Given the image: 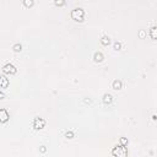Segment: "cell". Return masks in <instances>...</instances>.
<instances>
[{
    "instance_id": "8fae6325",
    "label": "cell",
    "mask_w": 157,
    "mask_h": 157,
    "mask_svg": "<svg viewBox=\"0 0 157 157\" xmlns=\"http://www.w3.org/2000/svg\"><path fill=\"white\" fill-rule=\"evenodd\" d=\"M65 137H67V139H72V137H74V133H72V131H67V133L65 134Z\"/></svg>"
},
{
    "instance_id": "2e32d148",
    "label": "cell",
    "mask_w": 157,
    "mask_h": 157,
    "mask_svg": "<svg viewBox=\"0 0 157 157\" xmlns=\"http://www.w3.org/2000/svg\"><path fill=\"white\" fill-rule=\"evenodd\" d=\"M25 5L26 6H32L33 5V1H25Z\"/></svg>"
},
{
    "instance_id": "4fadbf2b",
    "label": "cell",
    "mask_w": 157,
    "mask_h": 157,
    "mask_svg": "<svg viewBox=\"0 0 157 157\" xmlns=\"http://www.w3.org/2000/svg\"><path fill=\"white\" fill-rule=\"evenodd\" d=\"M120 144H122L123 146H126V145H128V140L124 139V137H122V139H120Z\"/></svg>"
},
{
    "instance_id": "30bf717a",
    "label": "cell",
    "mask_w": 157,
    "mask_h": 157,
    "mask_svg": "<svg viewBox=\"0 0 157 157\" xmlns=\"http://www.w3.org/2000/svg\"><path fill=\"white\" fill-rule=\"evenodd\" d=\"M109 42H111V39H109V37H102V39H101V43L103 44V45H108L109 44Z\"/></svg>"
},
{
    "instance_id": "52a82bcc",
    "label": "cell",
    "mask_w": 157,
    "mask_h": 157,
    "mask_svg": "<svg viewBox=\"0 0 157 157\" xmlns=\"http://www.w3.org/2000/svg\"><path fill=\"white\" fill-rule=\"evenodd\" d=\"M150 37L152 39H157V27H152L150 30Z\"/></svg>"
},
{
    "instance_id": "5b68a950",
    "label": "cell",
    "mask_w": 157,
    "mask_h": 157,
    "mask_svg": "<svg viewBox=\"0 0 157 157\" xmlns=\"http://www.w3.org/2000/svg\"><path fill=\"white\" fill-rule=\"evenodd\" d=\"M1 122L2 123H5L6 120H7V118H9V115H7V112H6V109H1Z\"/></svg>"
},
{
    "instance_id": "6da1fadb",
    "label": "cell",
    "mask_w": 157,
    "mask_h": 157,
    "mask_svg": "<svg viewBox=\"0 0 157 157\" xmlns=\"http://www.w3.org/2000/svg\"><path fill=\"white\" fill-rule=\"evenodd\" d=\"M112 155L114 157H128V150L125 146L123 145H118L115 147H113L112 150Z\"/></svg>"
},
{
    "instance_id": "3957f363",
    "label": "cell",
    "mask_w": 157,
    "mask_h": 157,
    "mask_svg": "<svg viewBox=\"0 0 157 157\" xmlns=\"http://www.w3.org/2000/svg\"><path fill=\"white\" fill-rule=\"evenodd\" d=\"M45 126V120L44 119H42V118H36L34 120H33V128L36 129V130H41V129H43Z\"/></svg>"
},
{
    "instance_id": "7c38bea8",
    "label": "cell",
    "mask_w": 157,
    "mask_h": 157,
    "mask_svg": "<svg viewBox=\"0 0 157 157\" xmlns=\"http://www.w3.org/2000/svg\"><path fill=\"white\" fill-rule=\"evenodd\" d=\"M21 48H22V47H21L20 44H15V45H14V50H15V52H21Z\"/></svg>"
},
{
    "instance_id": "8992f818",
    "label": "cell",
    "mask_w": 157,
    "mask_h": 157,
    "mask_svg": "<svg viewBox=\"0 0 157 157\" xmlns=\"http://www.w3.org/2000/svg\"><path fill=\"white\" fill-rule=\"evenodd\" d=\"M122 81H119V80H115V81H113V89L114 90H120L122 89Z\"/></svg>"
},
{
    "instance_id": "5bb4252c",
    "label": "cell",
    "mask_w": 157,
    "mask_h": 157,
    "mask_svg": "<svg viewBox=\"0 0 157 157\" xmlns=\"http://www.w3.org/2000/svg\"><path fill=\"white\" fill-rule=\"evenodd\" d=\"M1 79H2V87L5 89L6 85H7V80H6V77H1Z\"/></svg>"
},
{
    "instance_id": "9a60e30c",
    "label": "cell",
    "mask_w": 157,
    "mask_h": 157,
    "mask_svg": "<svg viewBox=\"0 0 157 157\" xmlns=\"http://www.w3.org/2000/svg\"><path fill=\"white\" fill-rule=\"evenodd\" d=\"M114 49H115V50H119V49H120V43H118V42L114 43Z\"/></svg>"
},
{
    "instance_id": "ba28073f",
    "label": "cell",
    "mask_w": 157,
    "mask_h": 157,
    "mask_svg": "<svg viewBox=\"0 0 157 157\" xmlns=\"http://www.w3.org/2000/svg\"><path fill=\"white\" fill-rule=\"evenodd\" d=\"M94 62L96 63H101L102 60H103V55H102V53H94Z\"/></svg>"
},
{
    "instance_id": "9c48e42d",
    "label": "cell",
    "mask_w": 157,
    "mask_h": 157,
    "mask_svg": "<svg viewBox=\"0 0 157 157\" xmlns=\"http://www.w3.org/2000/svg\"><path fill=\"white\" fill-rule=\"evenodd\" d=\"M103 102H104L106 104L112 103V96H111V94H104V96H103Z\"/></svg>"
},
{
    "instance_id": "e0dca14e",
    "label": "cell",
    "mask_w": 157,
    "mask_h": 157,
    "mask_svg": "<svg viewBox=\"0 0 157 157\" xmlns=\"http://www.w3.org/2000/svg\"><path fill=\"white\" fill-rule=\"evenodd\" d=\"M55 5H64L63 1H55Z\"/></svg>"
},
{
    "instance_id": "277c9868",
    "label": "cell",
    "mask_w": 157,
    "mask_h": 157,
    "mask_svg": "<svg viewBox=\"0 0 157 157\" xmlns=\"http://www.w3.org/2000/svg\"><path fill=\"white\" fill-rule=\"evenodd\" d=\"M2 71L5 74H16V67L12 65V64H6L2 69Z\"/></svg>"
},
{
    "instance_id": "7a4b0ae2",
    "label": "cell",
    "mask_w": 157,
    "mask_h": 157,
    "mask_svg": "<svg viewBox=\"0 0 157 157\" xmlns=\"http://www.w3.org/2000/svg\"><path fill=\"white\" fill-rule=\"evenodd\" d=\"M84 16H85V12H84V10L82 9H74L72 11H71V17H72V20H75V21H79V22H81V21H84Z\"/></svg>"
}]
</instances>
